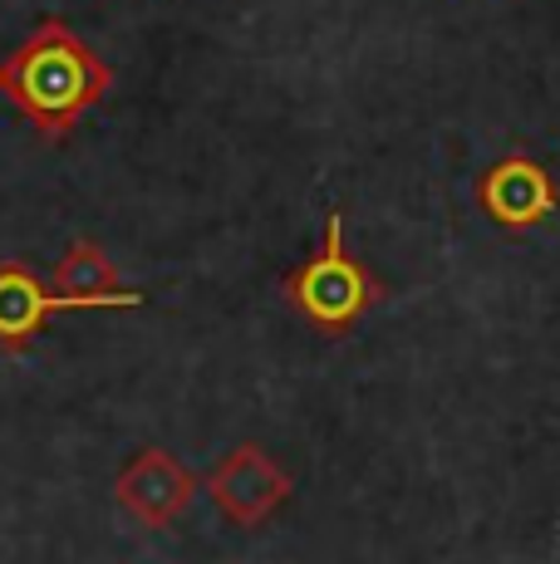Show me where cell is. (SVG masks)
Listing matches in <instances>:
<instances>
[{
	"instance_id": "cell-1",
	"label": "cell",
	"mask_w": 560,
	"mask_h": 564,
	"mask_svg": "<svg viewBox=\"0 0 560 564\" xmlns=\"http://www.w3.org/2000/svg\"><path fill=\"white\" fill-rule=\"evenodd\" d=\"M114 69L60 15H45L0 59V94L35 123L45 143H64L89 108L104 104Z\"/></svg>"
},
{
	"instance_id": "cell-5",
	"label": "cell",
	"mask_w": 560,
	"mask_h": 564,
	"mask_svg": "<svg viewBox=\"0 0 560 564\" xmlns=\"http://www.w3.org/2000/svg\"><path fill=\"white\" fill-rule=\"evenodd\" d=\"M556 182L551 172L541 167L536 158L511 153L497 158L487 172L477 177V206L492 226L502 231H536L556 216Z\"/></svg>"
},
{
	"instance_id": "cell-3",
	"label": "cell",
	"mask_w": 560,
	"mask_h": 564,
	"mask_svg": "<svg viewBox=\"0 0 560 564\" xmlns=\"http://www.w3.org/2000/svg\"><path fill=\"white\" fill-rule=\"evenodd\" d=\"M290 491H295V481L286 476V466H280L271 452L256 447V442L231 447L207 471L212 506H217V511L231 520V525H241V530L266 525V520H271L280 506L290 501Z\"/></svg>"
},
{
	"instance_id": "cell-7",
	"label": "cell",
	"mask_w": 560,
	"mask_h": 564,
	"mask_svg": "<svg viewBox=\"0 0 560 564\" xmlns=\"http://www.w3.org/2000/svg\"><path fill=\"white\" fill-rule=\"evenodd\" d=\"M64 310H74L69 300H60L25 260H0V349L10 359L30 354V344L50 329V319Z\"/></svg>"
},
{
	"instance_id": "cell-2",
	"label": "cell",
	"mask_w": 560,
	"mask_h": 564,
	"mask_svg": "<svg viewBox=\"0 0 560 564\" xmlns=\"http://www.w3.org/2000/svg\"><path fill=\"white\" fill-rule=\"evenodd\" d=\"M286 300L310 329L320 334H349L374 305V280L344 246V212L330 206L325 241L320 251L286 275Z\"/></svg>"
},
{
	"instance_id": "cell-6",
	"label": "cell",
	"mask_w": 560,
	"mask_h": 564,
	"mask_svg": "<svg viewBox=\"0 0 560 564\" xmlns=\"http://www.w3.org/2000/svg\"><path fill=\"white\" fill-rule=\"evenodd\" d=\"M50 290L74 310H143V290H128L109 251L89 236H79L60 256V265L50 270Z\"/></svg>"
},
{
	"instance_id": "cell-4",
	"label": "cell",
	"mask_w": 560,
	"mask_h": 564,
	"mask_svg": "<svg viewBox=\"0 0 560 564\" xmlns=\"http://www.w3.org/2000/svg\"><path fill=\"white\" fill-rule=\"evenodd\" d=\"M197 496V476L187 462H177L163 447H143L133 462L118 471L114 501L128 520H138L143 530H168L172 520L192 506Z\"/></svg>"
}]
</instances>
